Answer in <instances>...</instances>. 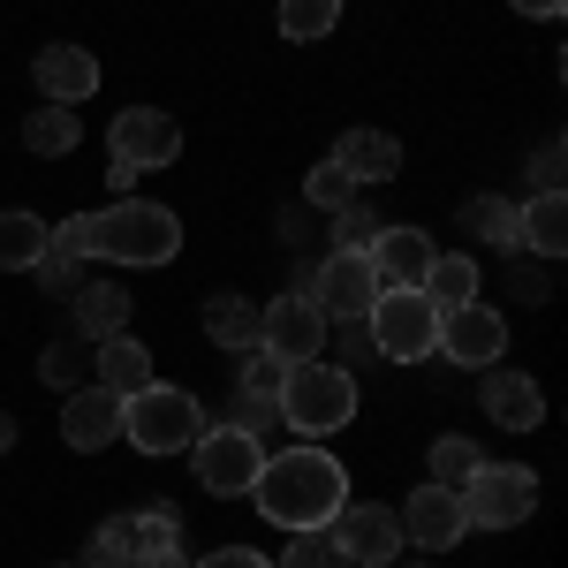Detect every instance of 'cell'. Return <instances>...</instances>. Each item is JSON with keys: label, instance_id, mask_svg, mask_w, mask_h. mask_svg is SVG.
I'll use <instances>...</instances> for the list:
<instances>
[{"label": "cell", "instance_id": "1", "mask_svg": "<svg viewBox=\"0 0 568 568\" xmlns=\"http://www.w3.org/2000/svg\"><path fill=\"white\" fill-rule=\"evenodd\" d=\"M251 500H258L265 524L281 530H326L342 516V500H349V470L326 455V447H281V455H265L258 485H251Z\"/></svg>", "mask_w": 568, "mask_h": 568}, {"label": "cell", "instance_id": "2", "mask_svg": "<svg viewBox=\"0 0 568 568\" xmlns=\"http://www.w3.org/2000/svg\"><path fill=\"white\" fill-rule=\"evenodd\" d=\"M182 251V220L144 197H114L106 213H91V258L106 265H168Z\"/></svg>", "mask_w": 568, "mask_h": 568}, {"label": "cell", "instance_id": "3", "mask_svg": "<svg viewBox=\"0 0 568 568\" xmlns=\"http://www.w3.org/2000/svg\"><path fill=\"white\" fill-rule=\"evenodd\" d=\"M349 417H356V372L326 364V356L288 364V379H281V425H288V433L326 439V433H342Z\"/></svg>", "mask_w": 568, "mask_h": 568}, {"label": "cell", "instance_id": "4", "mask_svg": "<svg viewBox=\"0 0 568 568\" xmlns=\"http://www.w3.org/2000/svg\"><path fill=\"white\" fill-rule=\"evenodd\" d=\"M205 433V402L190 387H136L122 394V439H130L136 455H182L190 439Z\"/></svg>", "mask_w": 568, "mask_h": 568}, {"label": "cell", "instance_id": "5", "mask_svg": "<svg viewBox=\"0 0 568 568\" xmlns=\"http://www.w3.org/2000/svg\"><path fill=\"white\" fill-rule=\"evenodd\" d=\"M364 334L387 364H425L439 356V311L425 288H379V304L364 311Z\"/></svg>", "mask_w": 568, "mask_h": 568}, {"label": "cell", "instance_id": "6", "mask_svg": "<svg viewBox=\"0 0 568 568\" xmlns=\"http://www.w3.org/2000/svg\"><path fill=\"white\" fill-rule=\"evenodd\" d=\"M530 508H538V478L524 463H478L463 478V516L470 530H524Z\"/></svg>", "mask_w": 568, "mask_h": 568}, {"label": "cell", "instance_id": "7", "mask_svg": "<svg viewBox=\"0 0 568 568\" xmlns=\"http://www.w3.org/2000/svg\"><path fill=\"white\" fill-rule=\"evenodd\" d=\"M190 470H197V485L213 500H243L265 470V439L235 433V425H205V433L190 439Z\"/></svg>", "mask_w": 568, "mask_h": 568}, {"label": "cell", "instance_id": "8", "mask_svg": "<svg viewBox=\"0 0 568 568\" xmlns=\"http://www.w3.org/2000/svg\"><path fill=\"white\" fill-rule=\"evenodd\" d=\"M326 538L342 546L349 568H394L402 561V516L387 500H342V516L326 524Z\"/></svg>", "mask_w": 568, "mask_h": 568}, {"label": "cell", "instance_id": "9", "mask_svg": "<svg viewBox=\"0 0 568 568\" xmlns=\"http://www.w3.org/2000/svg\"><path fill=\"white\" fill-rule=\"evenodd\" d=\"M106 152L136 168V175H152V168H175L182 160V122L168 106H122L114 114V130H106Z\"/></svg>", "mask_w": 568, "mask_h": 568}, {"label": "cell", "instance_id": "10", "mask_svg": "<svg viewBox=\"0 0 568 568\" xmlns=\"http://www.w3.org/2000/svg\"><path fill=\"white\" fill-rule=\"evenodd\" d=\"M326 311L311 304L304 288H288V296H273V304L258 311V349L265 356H281V364H311V356L326 349Z\"/></svg>", "mask_w": 568, "mask_h": 568}, {"label": "cell", "instance_id": "11", "mask_svg": "<svg viewBox=\"0 0 568 568\" xmlns=\"http://www.w3.org/2000/svg\"><path fill=\"white\" fill-rule=\"evenodd\" d=\"M304 296L326 311V326H334V318H364V311L379 304V273H372L364 251H334L326 265L304 273Z\"/></svg>", "mask_w": 568, "mask_h": 568}, {"label": "cell", "instance_id": "12", "mask_svg": "<svg viewBox=\"0 0 568 568\" xmlns=\"http://www.w3.org/2000/svg\"><path fill=\"white\" fill-rule=\"evenodd\" d=\"M394 516H402V546H417V554H447V546H463V538H470L463 493H455V485H433V478L417 485Z\"/></svg>", "mask_w": 568, "mask_h": 568}, {"label": "cell", "instance_id": "13", "mask_svg": "<svg viewBox=\"0 0 568 568\" xmlns=\"http://www.w3.org/2000/svg\"><path fill=\"white\" fill-rule=\"evenodd\" d=\"M508 349V318L493 304H463V311H439V356H455L463 372H485V364H500Z\"/></svg>", "mask_w": 568, "mask_h": 568}, {"label": "cell", "instance_id": "14", "mask_svg": "<svg viewBox=\"0 0 568 568\" xmlns=\"http://www.w3.org/2000/svg\"><path fill=\"white\" fill-rule=\"evenodd\" d=\"M372 273H379V288H425V273H433V235L425 227H402V220H387L379 235H372Z\"/></svg>", "mask_w": 568, "mask_h": 568}, {"label": "cell", "instance_id": "15", "mask_svg": "<svg viewBox=\"0 0 568 568\" xmlns=\"http://www.w3.org/2000/svg\"><path fill=\"white\" fill-rule=\"evenodd\" d=\"M61 439L77 455H106L122 439V394H106L99 379L91 387H69V409H61Z\"/></svg>", "mask_w": 568, "mask_h": 568}, {"label": "cell", "instance_id": "16", "mask_svg": "<svg viewBox=\"0 0 568 568\" xmlns=\"http://www.w3.org/2000/svg\"><path fill=\"white\" fill-rule=\"evenodd\" d=\"M485 417L500 425V433H530V425H546V387L530 379V372H500V364H485Z\"/></svg>", "mask_w": 568, "mask_h": 568}, {"label": "cell", "instance_id": "17", "mask_svg": "<svg viewBox=\"0 0 568 568\" xmlns=\"http://www.w3.org/2000/svg\"><path fill=\"white\" fill-rule=\"evenodd\" d=\"M31 77H39L45 106H77V99L99 91V53H91V45H39Z\"/></svg>", "mask_w": 568, "mask_h": 568}, {"label": "cell", "instance_id": "18", "mask_svg": "<svg viewBox=\"0 0 568 568\" xmlns=\"http://www.w3.org/2000/svg\"><path fill=\"white\" fill-rule=\"evenodd\" d=\"M326 160H334L356 190H364V182H394V175H402V144H394L387 130H342V144H334Z\"/></svg>", "mask_w": 568, "mask_h": 568}, {"label": "cell", "instance_id": "19", "mask_svg": "<svg viewBox=\"0 0 568 568\" xmlns=\"http://www.w3.org/2000/svg\"><path fill=\"white\" fill-rule=\"evenodd\" d=\"M91 379H99L106 394H136V387H152L160 372H152V349L122 326V334H106V342L91 349Z\"/></svg>", "mask_w": 568, "mask_h": 568}, {"label": "cell", "instance_id": "20", "mask_svg": "<svg viewBox=\"0 0 568 568\" xmlns=\"http://www.w3.org/2000/svg\"><path fill=\"white\" fill-rule=\"evenodd\" d=\"M516 227H524V251L561 258V251H568V197H561V190H538L530 205H516Z\"/></svg>", "mask_w": 568, "mask_h": 568}, {"label": "cell", "instance_id": "21", "mask_svg": "<svg viewBox=\"0 0 568 568\" xmlns=\"http://www.w3.org/2000/svg\"><path fill=\"white\" fill-rule=\"evenodd\" d=\"M69 304H77L84 342H106V334H122V326H130V288H114V281H84Z\"/></svg>", "mask_w": 568, "mask_h": 568}, {"label": "cell", "instance_id": "22", "mask_svg": "<svg viewBox=\"0 0 568 568\" xmlns=\"http://www.w3.org/2000/svg\"><path fill=\"white\" fill-rule=\"evenodd\" d=\"M463 227L478 235V243H493V251H524V227H516V197H493V190H478L470 205H463Z\"/></svg>", "mask_w": 568, "mask_h": 568}, {"label": "cell", "instance_id": "23", "mask_svg": "<svg viewBox=\"0 0 568 568\" xmlns=\"http://www.w3.org/2000/svg\"><path fill=\"white\" fill-rule=\"evenodd\" d=\"M45 243H53V227H45L39 213H0V273H31V265L45 258Z\"/></svg>", "mask_w": 568, "mask_h": 568}, {"label": "cell", "instance_id": "24", "mask_svg": "<svg viewBox=\"0 0 568 568\" xmlns=\"http://www.w3.org/2000/svg\"><path fill=\"white\" fill-rule=\"evenodd\" d=\"M205 334H213V349L251 356V349H258V304H243V296H213V304H205Z\"/></svg>", "mask_w": 568, "mask_h": 568}, {"label": "cell", "instance_id": "25", "mask_svg": "<svg viewBox=\"0 0 568 568\" xmlns=\"http://www.w3.org/2000/svg\"><path fill=\"white\" fill-rule=\"evenodd\" d=\"M77 136H84L77 106H39V114L23 122V144H31L39 160H61V152H77Z\"/></svg>", "mask_w": 568, "mask_h": 568}, {"label": "cell", "instance_id": "26", "mask_svg": "<svg viewBox=\"0 0 568 568\" xmlns=\"http://www.w3.org/2000/svg\"><path fill=\"white\" fill-rule=\"evenodd\" d=\"M425 296H433V311H463V304H478V265H470V258H447V251H439L433 273H425Z\"/></svg>", "mask_w": 568, "mask_h": 568}, {"label": "cell", "instance_id": "27", "mask_svg": "<svg viewBox=\"0 0 568 568\" xmlns=\"http://www.w3.org/2000/svg\"><path fill=\"white\" fill-rule=\"evenodd\" d=\"M130 561H136V516H106V524L91 530L77 568H130Z\"/></svg>", "mask_w": 568, "mask_h": 568}, {"label": "cell", "instance_id": "28", "mask_svg": "<svg viewBox=\"0 0 568 568\" xmlns=\"http://www.w3.org/2000/svg\"><path fill=\"white\" fill-rule=\"evenodd\" d=\"M478 463H485V455H478V439H463V433H439V439H433V455H425L433 485H455V493H463V478H470Z\"/></svg>", "mask_w": 568, "mask_h": 568}, {"label": "cell", "instance_id": "29", "mask_svg": "<svg viewBox=\"0 0 568 568\" xmlns=\"http://www.w3.org/2000/svg\"><path fill=\"white\" fill-rule=\"evenodd\" d=\"M334 23H342V0H281V39L311 45V39H326Z\"/></svg>", "mask_w": 568, "mask_h": 568}, {"label": "cell", "instance_id": "30", "mask_svg": "<svg viewBox=\"0 0 568 568\" xmlns=\"http://www.w3.org/2000/svg\"><path fill=\"white\" fill-rule=\"evenodd\" d=\"M160 554H182V516L175 508H144V516H136V561H160Z\"/></svg>", "mask_w": 568, "mask_h": 568}, {"label": "cell", "instance_id": "31", "mask_svg": "<svg viewBox=\"0 0 568 568\" xmlns=\"http://www.w3.org/2000/svg\"><path fill=\"white\" fill-rule=\"evenodd\" d=\"M304 205L311 213H342V205H356V182L342 175L334 160H318V168L304 175Z\"/></svg>", "mask_w": 568, "mask_h": 568}, {"label": "cell", "instance_id": "32", "mask_svg": "<svg viewBox=\"0 0 568 568\" xmlns=\"http://www.w3.org/2000/svg\"><path fill=\"white\" fill-rule=\"evenodd\" d=\"M220 425L265 439V433H281V402H273V394H243V387H235V402H227V417H220Z\"/></svg>", "mask_w": 568, "mask_h": 568}, {"label": "cell", "instance_id": "33", "mask_svg": "<svg viewBox=\"0 0 568 568\" xmlns=\"http://www.w3.org/2000/svg\"><path fill=\"white\" fill-rule=\"evenodd\" d=\"M273 568H349V561H342V546H334L326 530H296V538L281 546V561H273Z\"/></svg>", "mask_w": 568, "mask_h": 568}, {"label": "cell", "instance_id": "34", "mask_svg": "<svg viewBox=\"0 0 568 568\" xmlns=\"http://www.w3.org/2000/svg\"><path fill=\"white\" fill-rule=\"evenodd\" d=\"M326 220H334V251H372V235L387 227L372 205H342V213H326Z\"/></svg>", "mask_w": 568, "mask_h": 568}, {"label": "cell", "instance_id": "35", "mask_svg": "<svg viewBox=\"0 0 568 568\" xmlns=\"http://www.w3.org/2000/svg\"><path fill=\"white\" fill-rule=\"evenodd\" d=\"M31 273H39L45 296H77V288H84V258H69V251H53V243H45V258L31 265Z\"/></svg>", "mask_w": 568, "mask_h": 568}, {"label": "cell", "instance_id": "36", "mask_svg": "<svg viewBox=\"0 0 568 568\" xmlns=\"http://www.w3.org/2000/svg\"><path fill=\"white\" fill-rule=\"evenodd\" d=\"M84 372H91V349H77V342H61V349L39 356V379H45V387H77Z\"/></svg>", "mask_w": 568, "mask_h": 568}, {"label": "cell", "instance_id": "37", "mask_svg": "<svg viewBox=\"0 0 568 568\" xmlns=\"http://www.w3.org/2000/svg\"><path fill=\"white\" fill-rule=\"evenodd\" d=\"M281 379H288V364H281V356H265V349H251L235 387H243V394H273V402H281Z\"/></svg>", "mask_w": 568, "mask_h": 568}, {"label": "cell", "instance_id": "38", "mask_svg": "<svg viewBox=\"0 0 568 568\" xmlns=\"http://www.w3.org/2000/svg\"><path fill=\"white\" fill-rule=\"evenodd\" d=\"M334 326H342V372H356V364H372V334H364V318H334Z\"/></svg>", "mask_w": 568, "mask_h": 568}, {"label": "cell", "instance_id": "39", "mask_svg": "<svg viewBox=\"0 0 568 568\" xmlns=\"http://www.w3.org/2000/svg\"><path fill=\"white\" fill-rule=\"evenodd\" d=\"M530 182H538V190H561V136H546V144H538V160H530Z\"/></svg>", "mask_w": 568, "mask_h": 568}, {"label": "cell", "instance_id": "40", "mask_svg": "<svg viewBox=\"0 0 568 568\" xmlns=\"http://www.w3.org/2000/svg\"><path fill=\"white\" fill-rule=\"evenodd\" d=\"M516 296H524V304H546V296H554V281H546L538 265H524V251H516Z\"/></svg>", "mask_w": 568, "mask_h": 568}, {"label": "cell", "instance_id": "41", "mask_svg": "<svg viewBox=\"0 0 568 568\" xmlns=\"http://www.w3.org/2000/svg\"><path fill=\"white\" fill-rule=\"evenodd\" d=\"M190 568H273V561L251 554V546H220V554H205V561H190Z\"/></svg>", "mask_w": 568, "mask_h": 568}, {"label": "cell", "instance_id": "42", "mask_svg": "<svg viewBox=\"0 0 568 568\" xmlns=\"http://www.w3.org/2000/svg\"><path fill=\"white\" fill-rule=\"evenodd\" d=\"M508 8H516V16H546V23H554V16H561L568 0H508Z\"/></svg>", "mask_w": 568, "mask_h": 568}, {"label": "cell", "instance_id": "43", "mask_svg": "<svg viewBox=\"0 0 568 568\" xmlns=\"http://www.w3.org/2000/svg\"><path fill=\"white\" fill-rule=\"evenodd\" d=\"M130 568H190L182 554H160V561H130Z\"/></svg>", "mask_w": 568, "mask_h": 568}, {"label": "cell", "instance_id": "44", "mask_svg": "<svg viewBox=\"0 0 568 568\" xmlns=\"http://www.w3.org/2000/svg\"><path fill=\"white\" fill-rule=\"evenodd\" d=\"M8 447H16V425H8V417H0V455H8Z\"/></svg>", "mask_w": 568, "mask_h": 568}, {"label": "cell", "instance_id": "45", "mask_svg": "<svg viewBox=\"0 0 568 568\" xmlns=\"http://www.w3.org/2000/svg\"><path fill=\"white\" fill-rule=\"evenodd\" d=\"M402 568H433V561H402Z\"/></svg>", "mask_w": 568, "mask_h": 568}]
</instances>
